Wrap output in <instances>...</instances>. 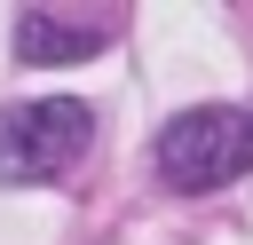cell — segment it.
Here are the masks:
<instances>
[{
    "mask_svg": "<svg viewBox=\"0 0 253 245\" xmlns=\"http://www.w3.org/2000/svg\"><path fill=\"white\" fill-rule=\"evenodd\" d=\"M111 16H55V8H24L16 24V55L24 63H79V55H103L111 47Z\"/></svg>",
    "mask_w": 253,
    "mask_h": 245,
    "instance_id": "cell-3",
    "label": "cell"
},
{
    "mask_svg": "<svg viewBox=\"0 0 253 245\" xmlns=\"http://www.w3.org/2000/svg\"><path fill=\"white\" fill-rule=\"evenodd\" d=\"M158 174H166L174 190H190V198L253 174V111H237V103H198V111L166 119V134H158Z\"/></svg>",
    "mask_w": 253,
    "mask_h": 245,
    "instance_id": "cell-2",
    "label": "cell"
},
{
    "mask_svg": "<svg viewBox=\"0 0 253 245\" xmlns=\"http://www.w3.org/2000/svg\"><path fill=\"white\" fill-rule=\"evenodd\" d=\"M95 142V111L79 95H40V103H8L0 111V190H32V182H63Z\"/></svg>",
    "mask_w": 253,
    "mask_h": 245,
    "instance_id": "cell-1",
    "label": "cell"
}]
</instances>
